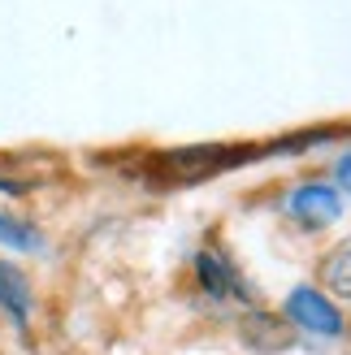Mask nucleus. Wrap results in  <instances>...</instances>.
<instances>
[{
	"label": "nucleus",
	"mask_w": 351,
	"mask_h": 355,
	"mask_svg": "<svg viewBox=\"0 0 351 355\" xmlns=\"http://www.w3.org/2000/svg\"><path fill=\"white\" fill-rule=\"evenodd\" d=\"M282 316H286L295 329L317 334V338H339V334L347 329L339 304H334V299H329L321 286H295V291L286 295Z\"/></svg>",
	"instance_id": "1"
},
{
	"label": "nucleus",
	"mask_w": 351,
	"mask_h": 355,
	"mask_svg": "<svg viewBox=\"0 0 351 355\" xmlns=\"http://www.w3.org/2000/svg\"><path fill=\"white\" fill-rule=\"evenodd\" d=\"M239 334H243V343H248L256 355H282V351H291L295 347V329L286 316H277V312H248L243 316V325H239Z\"/></svg>",
	"instance_id": "2"
},
{
	"label": "nucleus",
	"mask_w": 351,
	"mask_h": 355,
	"mask_svg": "<svg viewBox=\"0 0 351 355\" xmlns=\"http://www.w3.org/2000/svg\"><path fill=\"white\" fill-rule=\"evenodd\" d=\"M291 212H295V221H304L308 230H321V225H329V221H339L343 195H339V187L304 182V187L291 191Z\"/></svg>",
	"instance_id": "3"
},
{
	"label": "nucleus",
	"mask_w": 351,
	"mask_h": 355,
	"mask_svg": "<svg viewBox=\"0 0 351 355\" xmlns=\"http://www.w3.org/2000/svg\"><path fill=\"white\" fill-rule=\"evenodd\" d=\"M221 148H182V152H169L161 161V173L173 178V182H196V178H208L213 169H221Z\"/></svg>",
	"instance_id": "4"
},
{
	"label": "nucleus",
	"mask_w": 351,
	"mask_h": 355,
	"mask_svg": "<svg viewBox=\"0 0 351 355\" xmlns=\"http://www.w3.org/2000/svg\"><path fill=\"white\" fill-rule=\"evenodd\" d=\"M0 308H5L17 325L31 321L35 295H31V282L22 277V269H13V264H0Z\"/></svg>",
	"instance_id": "5"
},
{
	"label": "nucleus",
	"mask_w": 351,
	"mask_h": 355,
	"mask_svg": "<svg viewBox=\"0 0 351 355\" xmlns=\"http://www.w3.org/2000/svg\"><path fill=\"white\" fill-rule=\"evenodd\" d=\"M196 277H200V286L213 295V299H230V295H243L239 291V277H234V269L225 264L217 252H200L196 256Z\"/></svg>",
	"instance_id": "6"
},
{
	"label": "nucleus",
	"mask_w": 351,
	"mask_h": 355,
	"mask_svg": "<svg viewBox=\"0 0 351 355\" xmlns=\"http://www.w3.org/2000/svg\"><path fill=\"white\" fill-rule=\"evenodd\" d=\"M317 277H321V291H334V299H351V234L334 243V252H325Z\"/></svg>",
	"instance_id": "7"
},
{
	"label": "nucleus",
	"mask_w": 351,
	"mask_h": 355,
	"mask_svg": "<svg viewBox=\"0 0 351 355\" xmlns=\"http://www.w3.org/2000/svg\"><path fill=\"white\" fill-rule=\"evenodd\" d=\"M0 243L13 247V252H35L44 239H40V230H31L26 221H17V217H5L0 212Z\"/></svg>",
	"instance_id": "8"
},
{
	"label": "nucleus",
	"mask_w": 351,
	"mask_h": 355,
	"mask_svg": "<svg viewBox=\"0 0 351 355\" xmlns=\"http://www.w3.org/2000/svg\"><path fill=\"white\" fill-rule=\"evenodd\" d=\"M339 187H343V191L351 195V152H347L343 161H339Z\"/></svg>",
	"instance_id": "9"
}]
</instances>
